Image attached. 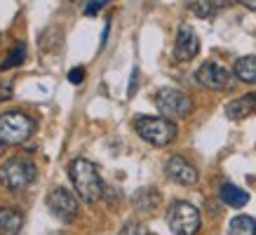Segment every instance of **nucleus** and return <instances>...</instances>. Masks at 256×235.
I'll list each match as a JSON object with an SVG mask.
<instances>
[{"mask_svg":"<svg viewBox=\"0 0 256 235\" xmlns=\"http://www.w3.org/2000/svg\"><path fill=\"white\" fill-rule=\"evenodd\" d=\"M68 176L76 186V193L85 202H96L104 198V181H101L99 170L94 162L85 160V158H76L68 164Z\"/></svg>","mask_w":256,"mask_h":235,"instance_id":"f257e3e1","label":"nucleus"},{"mask_svg":"<svg viewBox=\"0 0 256 235\" xmlns=\"http://www.w3.org/2000/svg\"><path fill=\"white\" fill-rule=\"evenodd\" d=\"M134 130H136V134H139L146 144L158 146V148L172 144L178 134L176 125L172 122L170 118H150V116L136 118V120H134Z\"/></svg>","mask_w":256,"mask_h":235,"instance_id":"f03ea898","label":"nucleus"},{"mask_svg":"<svg viewBox=\"0 0 256 235\" xmlns=\"http://www.w3.org/2000/svg\"><path fill=\"white\" fill-rule=\"evenodd\" d=\"M36 164L28 158H12L0 167V184L8 190H24L36 181Z\"/></svg>","mask_w":256,"mask_h":235,"instance_id":"7ed1b4c3","label":"nucleus"},{"mask_svg":"<svg viewBox=\"0 0 256 235\" xmlns=\"http://www.w3.org/2000/svg\"><path fill=\"white\" fill-rule=\"evenodd\" d=\"M167 224L174 235H195L200 230V210L190 202L176 200L167 212Z\"/></svg>","mask_w":256,"mask_h":235,"instance_id":"20e7f679","label":"nucleus"},{"mask_svg":"<svg viewBox=\"0 0 256 235\" xmlns=\"http://www.w3.org/2000/svg\"><path fill=\"white\" fill-rule=\"evenodd\" d=\"M33 130H36V122L19 110L0 116V141L2 144H24L33 134Z\"/></svg>","mask_w":256,"mask_h":235,"instance_id":"39448f33","label":"nucleus"},{"mask_svg":"<svg viewBox=\"0 0 256 235\" xmlns=\"http://www.w3.org/2000/svg\"><path fill=\"white\" fill-rule=\"evenodd\" d=\"M153 102H156L158 110L164 118H186L193 110V102L188 99V94L176 90V87H162V90H158Z\"/></svg>","mask_w":256,"mask_h":235,"instance_id":"423d86ee","label":"nucleus"},{"mask_svg":"<svg viewBox=\"0 0 256 235\" xmlns=\"http://www.w3.org/2000/svg\"><path fill=\"white\" fill-rule=\"evenodd\" d=\"M195 80L200 82L204 90H214V92H221V90H228L230 82H233V76L230 70L224 68L221 64L216 62H207L202 64L198 73H195Z\"/></svg>","mask_w":256,"mask_h":235,"instance_id":"0eeeda50","label":"nucleus"},{"mask_svg":"<svg viewBox=\"0 0 256 235\" xmlns=\"http://www.w3.org/2000/svg\"><path fill=\"white\" fill-rule=\"evenodd\" d=\"M47 210L59 221H73L78 216V198L66 188H54L47 196Z\"/></svg>","mask_w":256,"mask_h":235,"instance_id":"6e6552de","label":"nucleus"},{"mask_svg":"<svg viewBox=\"0 0 256 235\" xmlns=\"http://www.w3.org/2000/svg\"><path fill=\"white\" fill-rule=\"evenodd\" d=\"M200 52V38L198 33L188 26V24H181L176 33V42H174V56L176 62H190L195 59Z\"/></svg>","mask_w":256,"mask_h":235,"instance_id":"1a4fd4ad","label":"nucleus"},{"mask_svg":"<svg viewBox=\"0 0 256 235\" xmlns=\"http://www.w3.org/2000/svg\"><path fill=\"white\" fill-rule=\"evenodd\" d=\"M164 170H167V176H170L172 181L181 184V186H195V184H198V179H200L198 170H195L188 160H184L181 156L170 158V160H167V164H164Z\"/></svg>","mask_w":256,"mask_h":235,"instance_id":"9d476101","label":"nucleus"},{"mask_svg":"<svg viewBox=\"0 0 256 235\" xmlns=\"http://www.w3.org/2000/svg\"><path fill=\"white\" fill-rule=\"evenodd\" d=\"M254 113H256V92L244 94L240 99H233V102L226 106L228 120H244V118L254 116Z\"/></svg>","mask_w":256,"mask_h":235,"instance_id":"9b49d317","label":"nucleus"},{"mask_svg":"<svg viewBox=\"0 0 256 235\" xmlns=\"http://www.w3.org/2000/svg\"><path fill=\"white\" fill-rule=\"evenodd\" d=\"M221 200H224L228 207L240 210V207H244V204L249 202V193L242 190L240 186H235V184H224V186H221Z\"/></svg>","mask_w":256,"mask_h":235,"instance_id":"f8f14e48","label":"nucleus"},{"mask_svg":"<svg viewBox=\"0 0 256 235\" xmlns=\"http://www.w3.org/2000/svg\"><path fill=\"white\" fill-rule=\"evenodd\" d=\"M235 76L242 82H249V85H256V54L252 56H240L235 62Z\"/></svg>","mask_w":256,"mask_h":235,"instance_id":"ddd939ff","label":"nucleus"},{"mask_svg":"<svg viewBox=\"0 0 256 235\" xmlns=\"http://www.w3.org/2000/svg\"><path fill=\"white\" fill-rule=\"evenodd\" d=\"M22 228V214L10 207H0V233L16 235Z\"/></svg>","mask_w":256,"mask_h":235,"instance_id":"4468645a","label":"nucleus"},{"mask_svg":"<svg viewBox=\"0 0 256 235\" xmlns=\"http://www.w3.org/2000/svg\"><path fill=\"white\" fill-rule=\"evenodd\" d=\"M224 8V0H188V10L200 19H210Z\"/></svg>","mask_w":256,"mask_h":235,"instance_id":"2eb2a0df","label":"nucleus"},{"mask_svg":"<svg viewBox=\"0 0 256 235\" xmlns=\"http://www.w3.org/2000/svg\"><path fill=\"white\" fill-rule=\"evenodd\" d=\"M158 202H160V196L156 188H141L134 196V204L139 212H150L153 207H158Z\"/></svg>","mask_w":256,"mask_h":235,"instance_id":"dca6fc26","label":"nucleus"},{"mask_svg":"<svg viewBox=\"0 0 256 235\" xmlns=\"http://www.w3.org/2000/svg\"><path fill=\"white\" fill-rule=\"evenodd\" d=\"M228 235H256V221L247 214H240L228 224Z\"/></svg>","mask_w":256,"mask_h":235,"instance_id":"f3484780","label":"nucleus"},{"mask_svg":"<svg viewBox=\"0 0 256 235\" xmlns=\"http://www.w3.org/2000/svg\"><path fill=\"white\" fill-rule=\"evenodd\" d=\"M24 54H26V50H24V42H16L14 50H12V52L8 54V59L0 64V68L8 70V68H12V66H19V64L24 62Z\"/></svg>","mask_w":256,"mask_h":235,"instance_id":"a211bd4d","label":"nucleus"},{"mask_svg":"<svg viewBox=\"0 0 256 235\" xmlns=\"http://www.w3.org/2000/svg\"><path fill=\"white\" fill-rule=\"evenodd\" d=\"M120 235H148V230L146 226H141L136 221H127L122 226V230H120Z\"/></svg>","mask_w":256,"mask_h":235,"instance_id":"6ab92c4d","label":"nucleus"},{"mask_svg":"<svg viewBox=\"0 0 256 235\" xmlns=\"http://www.w3.org/2000/svg\"><path fill=\"white\" fill-rule=\"evenodd\" d=\"M106 2H108V0H90V2H87V8H85V12H87V14H96V12H99Z\"/></svg>","mask_w":256,"mask_h":235,"instance_id":"aec40b11","label":"nucleus"},{"mask_svg":"<svg viewBox=\"0 0 256 235\" xmlns=\"http://www.w3.org/2000/svg\"><path fill=\"white\" fill-rule=\"evenodd\" d=\"M68 80L73 82V85H80V82L85 80V68H73L68 73Z\"/></svg>","mask_w":256,"mask_h":235,"instance_id":"412c9836","label":"nucleus"},{"mask_svg":"<svg viewBox=\"0 0 256 235\" xmlns=\"http://www.w3.org/2000/svg\"><path fill=\"white\" fill-rule=\"evenodd\" d=\"M12 99V85L10 82H0V102Z\"/></svg>","mask_w":256,"mask_h":235,"instance_id":"4be33fe9","label":"nucleus"},{"mask_svg":"<svg viewBox=\"0 0 256 235\" xmlns=\"http://www.w3.org/2000/svg\"><path fill=\"white\" fill-rule=\"evenodd\" d=\"M242 5H244L247 10H254L256 12V0H242Z\"/></svg>","mask_w":256,"mask_h":235,"instance_id":"5701e85b","label":"nucleus"},{"mask_svg":"<svg viewBox=\"0 0 256 235\" xmlns=\"http://www.w3.org/2000/svg\"><path fill=\"white\" fill-rule=\"evenodd\" d=\"M134 90H136V70L132 73V85H130V96L134 94Z\"/></svg>","mask_w":256,"mask_h":235,"instance_id":"b1692460","label":"nucleus"},{"mask_svg":"<svg viewBox=\"0 0 256 235\" xmlns=\"http://www.w3.org/2000/svg\"><path fill=\"white\" fill-rule=\"evenodd\" d=\"M2 146H5V144H2V141H0V153H2Z\"/></svg>","mask_w":256,"mask_h":235,"instance_id":"393cba45","label":"nucleus"}]
</instances>
